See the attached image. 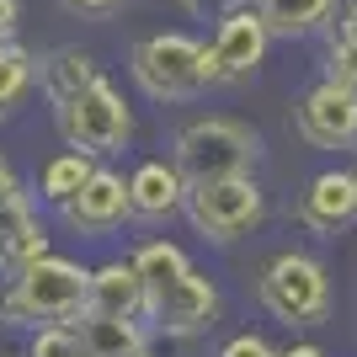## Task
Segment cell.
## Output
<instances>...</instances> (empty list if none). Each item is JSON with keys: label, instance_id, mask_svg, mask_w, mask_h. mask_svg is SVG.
Instances as JSON below:
<instances>
[{"label": "cell", "instance_id": "cell-26", "mask_svg": "<svg viewBox=\"0 0 357 357\" xmlns=\"http://www.w3.org/2000/svg\"><path fill=\"white\" fill-rule=\"evenodd\" d=\"M278 357H326L320 347H288V352H278Z\"/></svg>", "mask_w": 357, "mask_h": 357}, {"label": "cell", "instance_id": "cell-25", "mask_svg": "<svg viewBox=\"0 0 357 357\" xmlns=\"http://www.w3.org/2000/svg\"><path fill=\"white\" fill-rule=\"evenodd\" d=\"M75 11H112V6H123V0H70Z\"/></svg>", "mask_w": 357, "mask_h": 357}, {"label": "cell", "instance_id": "cell-15", "mask_svg": "<svg viewBox=\"0 0 357 357\" xmlns=\"http://www.w3.org/2000/svg\"><path fill=\"white\" fill-rule=\"evenodd\" d=\"M38 80H43L48 102L64 107V102H75L86 86H96L102 70H96V59H91L86 48H54L48 59H38Z\"/></svg>", "mask_w": 357, "mask_h": 357}, {"label": "cell", "instance_id": "cell-29", "mask_svg": "<svg viewBox=\"0 0 357 357\" xmlns=\"http://www.w3.org/2000/svg\"><path fill=\"white\" fill-rule=\"evenodd\" d=\"M352 11H357V6H352Z\"/></svg>", "mask_w": 357, "mask_h": 357}, {"label": "cell", "instance_id": "cell-8", "mask_svg": "<svg viewBox=\"0 0 357 357\" xmlns=\"http://www.w3.org/2000/svg\"><path fill=\"white\" fill-rule=\"evenodd\" d=\"M294 128L314 149H352L357 144V86H342V80L326 75L294 107Z\"/></svg>", "mask_w": 357, "mask_h": 357}, {"label": "cell", "instance_id": "cell-20", "mask_svg": "<svg viewBox=\"0 0 357 357\" xmlns=\"http://www.w3.org/2000/svg\"><path fill=\"white\" fill-rule=\"evenodd\" d=\"M32 75H38V59H32L27 48L16 43V38H11V43H0V112L27 96Z\"/></svg>", "mask_w": 357, "mask_h": 357}, {"label": "cell", "instance_id": "cell-3", "mask_svg": "<svg viewBox=\"0 0 357 357\" xmlns=\"http://www.w3.org/2000/svg\"><path fill=\"white\" fill-rule=\"evenodd\" d=\"M261 139L235 118H197L176 134V165L187 187L192 181H219V176H245L256 160Z\"/></svg>", "mask_w": 357, "mask_h": 357}, {"label": "cell", "instance_id": "cell-21", "mask_svg": "<svg viewBox=\"0 0 357 357\" xmlns=\"http://www.w3.org/2000/svg\"><path fill=\"white\" fill-rule=\"evenodd\" d=\"M326 75L342 80V86H357V11L342 16V27L331 32L326 43Z\"/></svg>", "mask_w": 357, "mask_h": 357}, {"label": "cell", "instance_id": "cell-22", "mask_svg": "<svg viewBox=\"0 0 357 357\" xmlns=\"http://www.w3.org/2000/svg\"><path fill=\"white\" fill-rule=\"evenodd\" d=\"M27 357H96L86 342V331L70 326V320H59V326H43L38 336H32Z\"/></svg>", "mask_w": 357, "mask_h": 357}, {"label": "cell", "instance_id": "cell-1", "mask_svg": "<svg viewBox=\"0 0 357 357\" xmlns=\"http://www.w3.org/2000/svg\"><path fill=\"white\" fill-rule=\"evenodd\" d=\"M91 294V272H80L64 256H43L27 272H16L6 298H0V320L6 326H59V320H80Z\"/></svg>", "mask_w": 357, "mask_h": 357}, {"label": "cell", "instance_id": "cell-12", "mask_svg": "<svg viewBox=\"0 0 357 357\" xmlns=\"http://www.w3.org/2000/svg\"><path fill=\"white\" fill-rule=\"evenodd\" d=\"M298 219L310 224L314 235H336L357 219V171H326L314 176L298 197Z\"/></svg>", "mask_w": 357, "mask_h": 357}, {"label": "cell", "instance_id": "cell-24", "mask_svg": "<svg viewBox=\"0 0 357 357\" xmlns=\"http://www.w3.org/2000/svg\"><path fill=\"white\" fill-rule=\"evenodd\" d=\"M16 22H22V6H16V0H0V43L16 38Z\"/></svg>", "mask_w": 357, "mask_h": 357}, {"label": "cell", "instance_id": "cell-14", "mask_svg": "<svg viewBox=\"0 0 357 357\" xmlns=\"http://www.w3.org/2000/svg\"><path fill=\"white\" fill-rule=\"evenodd\" d=\"M128 192H134V219H171L176 208H187V176L181 165L165 160H144L128 176Z\"/></svg>", "mask_w": 357, "mask_h": 357}, {"label": "cell", "instance_id": "cell-11", "mask_svg": "<svg viewBox=\"0 0 357 357\" xmlns=\"http://www.w3.org/2000/svg\"><path fill=\"white\" fill-rule=\"evenodd\" d=\"M43 256H48V235H43V224L32 219L22 187L0 192V278H16V272H27Z\"/></svg>", "mask_w": 357, "mask_h": 357}, {"label": "cell", "instance_id": "cell-9", "mask_svg": "<svg viewBox=\"0 0 357 357\" xmlns=\"http://www.w3.org/2000/svg\"><path fill=\"white\" fill-rule=\"evenodd\" d=\"M59 213L80 235H107V229H118V224L134 213V192H128V181H123L118 171H91V181L70 203H59Z\"/></svg>", "mask_w": 357, "mask_h": 357}, {"label": "cell", "instance_id": "cell-13", "mask_svg": "<svg viewBox=\"0 0 357 357\" xmlns=\"http://www.w3.org/2000/svg\"><path fill=\"white\" fill-rule=\"evenodd\" d=\"M149 304V288L139 278L134 261H107V267L91 272V294L80 314H118V320H139Z\"/></svg>", "mask_w": 357, "mask_h": 357}, {"label": "cell", "instance_id": "cell-27", "mask_svg": "<svg viewBox=\"0 0 357 357\" xmlns=\"http://www.w3.org/2000/svg\"><path fill=\"white\" fill-rule=\"evenodd\" d=\"M11 187H16V176H11V165L0 160V192H11Z\"/></svg>", "mask_w": 357, "mask_h": 357}, {"label": "cell", "instance_id": "cell-17", "mask_svg": "<svg viewBox=\"0 0 357 357\" xmlns=\"http://www.w3.org/2000/svg\"><path fill=\"white\" fill-rule=\"evenodd\" d=\"M134 267H139V278H144V288H149V298H160L165 288H176L187 272H192V261L171 245V240H149V245H139V256H134ZM149 310V304H144Z\"/></svg>", "mask_w": 357, "mask_h": 357}, {"label": "cell", "instance_id": "cell-5", "mask_svg": "<svg viewBox=\"0 0 357 357\" xmlns=\"http://www.w3.org/2000/svg\"><path fill=\"white\" fill-rule=\"evenodd\" d=\"M187 219L203 240L229 245V240L251 235L261 224V187L245 176H219V181H192L187 187Z\"/></svg>", "mask_w": 357, "mask_h": 357}, {"label": "cell", "instance_id": "cell-4", "mask_svg": "<svg viewBox=\"0 0 357 357\" xmlns=\"http://www.w3.org/2000/svg\"><path fill=\"white\" fill-rule=\"evenodd\" d=\"M261 304H267L283 326H320L331 314V278L326 267L304 251H283L261 267V283H256Z\"/></svg>", "mask_w": 357, "mask_h": 357}, {"label": "cell", "instance_id": "cell-10", "mask_svg": "<svg viewBox=\"0 0 357 357\" xmlns=\"http://www.w3.org/2000/svg\"><path fill=\"white\" fill-rule=\"evenodd\" d=\"M144 314L155 320V331H165V336H197V331L213 326L219 294H213V283L203 278V272H187L176 288H165L160 298H149Z\"/></svg>", "mask_w": 357, "mask_h": 357}, {"label": "cell", "instance_id": "cell-23", "mask_svg": "<svg viewBox=\"0 0 357 357\" xmlns=\"http://www.w3.org/2000/svg\"><path fill=\"white\" fill-rule=\"evenodd\" d=\"M219 357H278V352H272L261 336H251V331H245V336H235V342H224Z\"/></svg>", "mask_w": 357, "mask_h": 357}, {"label": "cell", "instance_id": "cell-16", "mask_svg": "<svg viewBox=\"0 0 357 357\" xmlns=\"http://www.w3.org/2000/svg\"><path fill=\"white\" fill-rule=\"evenodd\" d=\"M256 11L272 27V38H304L331 22L336 0H256Z\"/></svg>", "mask_w": 357, "mask_h": 357}, {"label": "cell", "instance_id": "cell-19", "mask_svg": "<svg viewBox=\"0 0 357 357\" xmlns=\"http://www.w3.org/2000/svg\"><path fill=\"white\" fill-rule=\"evenodd\" d=\"M91 171H96V165H91L86 149H70V155H54V160L43 165V181H38V187H43L48 203H70V197L91 181Z\"/></svg>", "mask_w": 357, "mask_h": 357}, {"label": "cell", "instance_id": "cell-28", "mask_svg": "<svg viewBox=\"0 0 357 357\" xmlns=\"http://www.w3.org/2000/svg\"><path fill=\"white\" fill-rule=\"evenodd\" d=\"M118 357H155L149 347H128V352H118Z\"/></svg>", "mask_w": 357, "mask_h": 357}, {"label": "cell", "instance_id": "cell-6", "mask_svg": "<svg viewBox=\"0 0 357 357\" xmlns=\"http://www.w3.org/2000/svg\"><path fill=\"white\" fill-rule=\"evenodd\" d=\"M59 112V134L70 149H86V155H107V149H123L128 144V134H134V118H128V107H123V96L112 91V80H96V86H86L75 102L54 107Z\"/></svg>", "mask_w": 357, "mask_h": 357}, {"label": "cell", "instance_id": "cell-2", "mask_svg": "<svg viewBox=\"0 0 357 357\" xmlns=\"http://www.w3.org/2000/svg\"><path fill=\"white\" fill-rule=\"evenodd\" d=\"M128 70H134L139 91L155 96V102H187L197 96L208 80V48L187 38V32H155V38H139L134 54H128Z\"/></svg>", "mask_w": 357, "mask_h": 357}, {"label": "cell", "instance_id": "cell-18", "mask_svg": "<svg viewBox=\"0 0 357 357\" xmlns=\"http://www.w3.org/2000/svg\"><path fill=\"white\" fill-rule=\"evenodd\" d=\"M80 331L96 357H118L128 347H144V326L139 320H118V314H80Z\"/></svg>", "mask_w": 357, "mask_h": 357}, {"label": "cell", "instance_id": "cell-7", "mask_svg": "<svg viewBox=\"0 0 357 357\" xmlns=\"http://www.w3.org/2000/svg\"><path fill=\"white\" fill-rule=\"evenodd\" d=\"M272 43V27L261 22L256 6H235V11L219 16V32L208 43V80L213 86H229V80H245V75L261 70Z\"/></svg>", "mask_w": 357, "mask_h": 357}]
</instances>
